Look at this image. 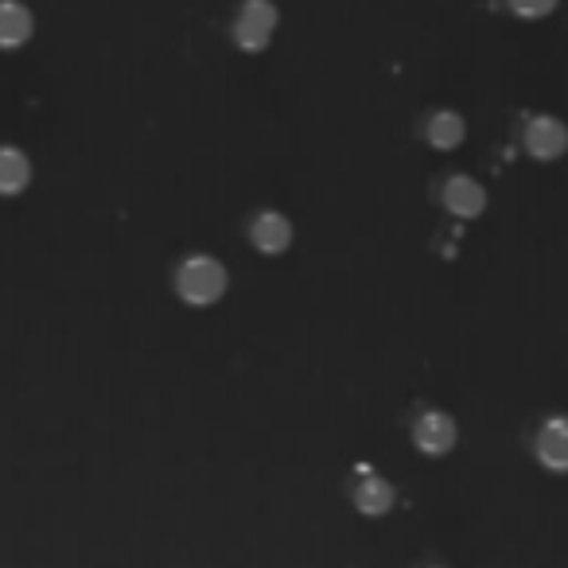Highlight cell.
<instances>
[{
  "label": "cell",
  "instance_id": "cell-1",
  "mask_svg": "<svg viewBox=\"0 0 568 568\" xmlns=\"http://www.w3.org/2000/svg\"><path fill=\"white\" fill-rule=\"evenodd\" d=\"M226 284H230L226 265L206 257V253H195V257H187L180 268H175V293H180L187 304H195V308H206V304L222 301Z\"/></svg>",
  "mask_w": 568,
  "mask_h": 568
},
{
  "label": "cell",
  "instance_id": "cell-12",
  "mask_svg": "<svg viewBox=\"0 0 568 568\" xmlns=\"http://www.w3.org/2000/svg\"><path fill=\"white\" fill-rule=\"evenodd\" d=\"M510 9L518 12V17L537 20V17H549V12L557 9V0H510Z\"/></svg>",
  "mask_w": 568,
  "mask_h": 568
},
{
  "label": "cell",
  "instance_id": "cell-9",
  "mask_svg": "<svg viewBox=\"0 0 568 568\" xmlns=\"http://www.w3.org/2000/svg\"><path fill=\"white\" fill-rule=\"evenodd\" d=\"M253 245H257L261 253H284L288 250V242H293V222L284 219V214L276 211H265L253 219V230H250Z\"/></svg>",
  "mask_w": 568,
  "mask_h": 568
},
{
  "label": "cell",
  "instance_id": "cell-5",
  "mask_svg": "<svg viewBox=\"0 0 568 568\" xmlns=\"http://www.w3.org/2000/svg\"><path fill=\"white\" fill-rule=\"evenodd\" d=\"M36 17L20 0H0V51H17L32 40Z\"/></svg>",
  "mask_w": 568,
  "mask_h": 568
},
{
  "label": "cell",
  "instance_id": "cell-11",
  "mask_svg": "<svg viewBox=\"0 0 568 568\" xmlns=\"http://www.w3.org/2000/svg\"><path fill=\"white\" fill-rule=\"evenodd\" d=\"M425 136H428V144H433V149L448 152V149H456V144L467 136V125H464V118H459V113L440 110V113H433V118H428Z\"/></svg>",
  "mask_w": 568,
  "mask_h": 568
},
{
  "label": "cell",
  "instance_id": "cell-6",
  "mask_svg": "<svg viewBox=\"0 0 568 568\" xmlns=\"http://www.w3.org/2000/svg\"><path fill=\"white\" fill-rule=\"evenodd\" d=\"M351 498H355V506L363 514H386L389 506H394V487H389L382 475H374L371 467H358Z\"/></svg>",
  "mask_w": 568,
  "mask_h": 568
},
{
  "label": "cell",
  "instance_id": "cell-7",
  "mask_svg": "<svg viewBox=\"0 0 568 568\" xmlns=\"http://www.w3.org/2000/svg\"><path fill=\"white\" fill-rule=\"evenodd\" d=\"M444 206H448L456 219H475V214L487 206L483 183L471 180V175H452V180L444 183Z\"/></svg>",
  "mask_w": 568,
  "mask_h": 568
},
{
  "label": "cell",
  "instance_id": "cell-2",
  "mask_svg": "<svg viewBox=\"0 0 568 568\" xmlns=\"http://www.w3.org/2000/svg\"><path fill=\"white\" fill-rule=\"evenodd\" d=\"M273 28H276V9L268 0H245L234 17V43L245 51H261L273 40Z\"/></svg>",
  "mask_w": 568,
  "mask_h": 568
},
{
  "label": "cell",
  "instance_id": "cell-10",
  "mask_svg": "<svg viewBox=\"0 0 568 568\" xmlns=\"http://www.w3.org/2000/svg\"><path fill=\"white\" fill-rule=\"evenodd\" d=\"M32 183V160L17 144H0V195H20Z\"/></svg>",
  "mask_w": 568,
  "mask_h": 568
},
{
  "label": "cell",
  "instance_id": "cell-8",
  "mask_svg": "<svg viewBox=\"0 0 568 568\" xmlns=\"http://www.w3.org/2000/svg\"><path fill=\"white\" fill-rule=\"evenodd\" d=\"M537 459L549 471H568V417H552L537 433Z\"/></svg>",
  "mask_w": 568,
  "mask_h": 568
},
{
  "label": "cell",
  "instance_id": "cell-3",
  "mask_svg": "<svg viewBox=\"0 0 568 568\" xmlns=\"http://www.w3.org/2000/svg\"><path fill=\"white\" fill-rule=\"evenodd\" d=\"M413 444L428 456H444V452L456 448V420L440 409H428L413 420Z\"/></svg>",
  "mask_w": 568,
  "mask_h": 568
},
{
  "label": "cell",
  "instance_id": "cell-4",
  "mask_svg": "<svg viewBox=\"0 0 568 568\" xmlns=\"http://www.w3.org/2000/svg\"><path fill=\"white\" fill-rule=\"evenodd\" d=\"M526 149L534 160H557L568 149V125L557 118H534L526 129Z\"/></svg>",
  "mask_w": 568,
  "mask_h": 568
}]
</instances>
